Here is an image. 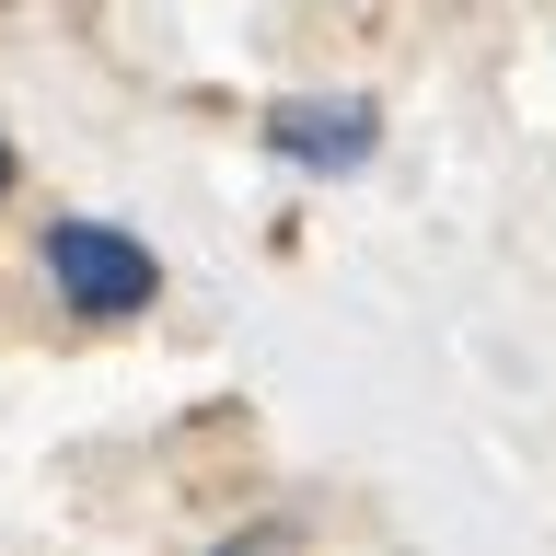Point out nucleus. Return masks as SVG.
<instances>
[{
  "instance_id": "obj_1",
  "label": "nucleus",
  "mask_w": 556,
  "mask_h": 556,
  "mask_svg": "<svg viewBox=\"0 0 556 556\" xmlns=\"http://www.w3.org/2000/svg\"><path fill=\"white\" fill-rule=\"evenodd\" d=\"M35 267H47L59 313H81V325H139V313L163 302V255L139 232H116V220H47Z\"/></svg>"
},
{
  "instance_id": "obj_2",
  "label": "nucleus",
  "mask_w": 556,
  "mask_h": 556,
  "mask_svg": "<svg viewBox=\"0 0 556 556\" xmlns=\"http://www.w3.org/2000/svg\"><path fill=\"white\" fill-rule=\"evenodd\" d=\"M278 151V163H302V174H348V163H371L382 151V104L371 93H290V104H267V128H255Z\"/></svg>"
},
{
  "instance_id": "obj_3",
  "label": "nucleus",
  "mask_w": 556,
  "mask_h": 556,
  "mask_svg": "<svg viewBox=\"0 0 556 556\" xmlns=\"http://www.w3.org/2000/svg\"><path fill=\"white\" fill-rule=\"evenodd\" d=\"M12 186H24V163H12V139H0V198H12Z\"/></svg>"
}]
</instances>
